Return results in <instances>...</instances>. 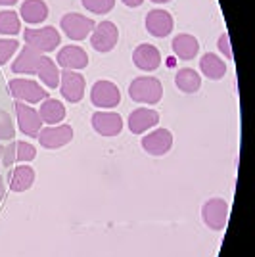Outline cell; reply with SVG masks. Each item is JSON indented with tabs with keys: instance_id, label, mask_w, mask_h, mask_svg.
I'll list each match as a JSON object with an SVG mask.
<instances>
[{
	"instance_id": "obj_17",
	"label": "cell",
	"mask_w": 255,
	"mask_h": 257,
	"mask_svg": "<svg viewBox=\"0 0 255 257\" xmlns=\"http://www.w3.org/2000/svg\"><path fill=\"white\" fill-rule=\"evenodd\" d=\"M58 65L64 69H85L88 65V54L81 48V46H64L58 52Z\"/></svg>"
},
{
	"instance_id": "obj_19",
	"label": "cell",
	"mask_w": 255,
	"mask_h": 257,
	"mask_svg": "<svg viewBox=\"0 0 255 257\" xmlns=\"http://www.w3.org/2000/svg\"><path fill=\"white\" fill-rule=\"evenodd\" d=\"M173 52L175 56L179 58V60H184V62H188V60H194L198 52H200V43H198V39L196 37H192L188 33H181V35H177L175 39H173Z\"/></svg>"
},
{
	"instance_id": "obj_25",
	"label": "cell",
	"mask_w": 255,
	"mask_h": 257,
	"mask_svg": "<svg viewBox=\"0 0 255 257\" xmlns=\"http://www.w3.org/2000/svg\"><path fill=\"white\" fill-rule=\"evenodd\" d=\"M39 77L44 85L48 88H56L60 86V67H56L52 58L48 56H41V62H39Z\"/></svg>"
},
{
	"instance_id": "obj_35",
	"label": "cell",
	"mask_w": 255,
	"mask_h": 257,
	"mask_svg": "<svg viewBox=\"0 0 255 257\" xmlns=\"http://www.w3.org/2000/svg\"><path fill=\"white\" fill-rule=\"evenodd\" d=\"M2 150H4V146H0V165H2Z\"/></svg>"
},
{
	"instance_id": "obj_22",
	"label": "cell",
	"mask_w": 255,
	"mask_h": 257,
	"mask_svg": "<svg viewBox=\"0 0 255 257\" xmlns=\"http://www.w3.org/2000/svg\"><path fill=\"white\" fill-rule=\"evenodd\" d=\"M200 69H202V73L207 79H213V81H219V79H223L226 75V65L224 62L217 56V54H203L202 60H200Z\"/></svg>"
},
{
	"instance_id": "obj_20",
	"label": "cell",
	"mask_w": 255,
	"mask_h": 257,
	"mask_svg": "<svg viewBox=\"0 0 255 257\" xmlns=\"http://www.w3.org/2000/svg\"><path fill=\"white\" fill-rule=\"evenodd\" d=\"M8 182H10L12 192H25L29 190L35 182V171L29 165H20L8 175Z\"/></svg>"
},
{
	"instance_id": "obj_5",
	"label": "cell",
	"mask_w": 255,
	"mask_h": 257,
	"mask_svg": "<svg viewBox=\"0 0 255 257\" xmlns=\"http://www.w3.org/2000/svg\"><path fill=\"white\" fill-rule=\"evenodd\" d=\"M117 41H119V31H117V25L113 22H100L98 25H94V29L90 33L92 48L102 54L113 50Z\"/></svg>"
},
{
	"instance_id": "obj_12",
	"label": "cell",
	"mask_w": 255,
	"mask_h": 257,
	"mask_svg": "<svg viewBox=\"0 0 255 257\" xmlns=\"http://www.w3.org/2000/svg\"><path fill=\"white\" fill-rule=\"evenodd\" d=\"M140 144H142L144 152H148L150 156H163L173 146V135L167 128H156V131L148 133Z\"/></svg>"
},
{
	"instance_id": "obj_8",
	"label": "cell",
	"mask_w": 255,
	"mask_h": 257,
	"mask_svg": "<svg viewBox=\"0 0 255 257\" xmlns=\"http://www.w3.org/2000/svg\"><path fill=\"white\" fill-rule=\"evenodd\" d=\"M60 92L71 104L81 102V98L85 96V77L71 69H64L60 73Z\"/></svg>"
},
{
	"instance_id": "obj_32",
	"label": "cell",
	"mask_w": 255,
	"mask_h": 257,
	"mask_svg": "<svg viewBox=\"0 0 255 257\" xmlns=\"http://www.w3.org/2000/svg\"><path fill=\"white\" fill-rule=\"evenodd\" d=\"M0 169H2V165H0ZM4 194H6V190H4V182H2V173H0V202L4 200Z\"/></svg>"
},
{
	"instance_id": "obj_18",
	"label": "cell",
	"mask_w": 255,
	"mask_h": 257,
	"mask_svg": "<svg viewBox=\"0 0 255 257\" xmlns=\"http://www.w3.org/2000/svg\"><path fill=\"white\" fill-rule=\"evenodd\" d=\"M43 54L35 50L31 46H25L20 56L16 58V62L12 64V71L14 73H27V75H35L39 71V62H41Z\"/></svg>"
},
{
	"instance_id": "obj_27",
	"label": "cell",
	"mask_w": 255,
	"mask_h": 257,
	"mask_svg": "<svg viewBox=\"0 0 255 257\" xmlns=\"http://www.w3.org/2000/svg\"><path fill=\"white\" fill-rule=\"evenodd\" d=\"M81 2L86 10L98 14V16H104L107 12H111L115 6V0H81Z\"/></svg>"
},
{
	"instance_id": "obj_33",
	"label": "cell",
	"mask_w": 255,
	"mask_h": 257,
	"mask_svg": "<svg viewBox=\"0 0 255 257\" xmlns=\"http://www.w3.org/2000/svg\"><path fill=\"white\" fill-rule=\"evenodd\" d=\"M18 0H0V6H14Z\"/></svg>"
},
{
	"instance_id": "obj_7",
	"label": "cell",
	"mask_w": 255,
	"mask_h": 257,
	"mask_svg": "<svg viewBox=\"0 0 255 257\" xmlns=\"http://www.w3.org/2000/svg\"><path fill=\"white\" fill-rule=\"evenodd\" d=\"M37 139L41 142V146L46 150H58L73 140V128H71V125H58V127L50 125L46 128H41Z\"/></svg>"
},
{
	"instance_id": "obj_9",
	"label": "cell",
	"mask_w": 255,
	"mask_h": 257,
	"mask_svg": "<svg viewBox=\"0 0 255 257\" xmlns=\"http://www.w3.org/2000/svg\"><path fill=\"white\" fill-rule=\"evenodd\" d=\"M90 102L100 109L102 107L109 109V107L119 106L121 92H119L117 85H113L111 81H98L92 85V90H90Z\"/></svg>"
},
{
	"instance_id": "obj_24",
	"label": "cell",
	"mask_w": 255,
	"mask_h": 257,
	"mask_svg": "<svg viewBox=\"0 0 255 257\" xmlns=\"http://www.w3.org/2000/svg\"><path fill=\"white\" fill-rule=\"evenodd\" d=\"M175 85L179 90L186 92V94H192V92H198L200 86H202V77L198 71H194L190 67H184V69H179V73L175 75Z\"/></svg>"
},
{
	"instance_id": "obj_28",
	"label": "cell",
	"mask_w": 255,
	"mask_h": 257,
	"mask_svg": "<svg viewBox=\"0 0 255 257\" xmlns=\"http://www.w3.org/2000/svg\"><path fill=\"white\" fill-rule=\"evenodd\" d=\"M20 43L16 39H0V65L8 64L14 52L18 50Z\"/></svg>"
},
{
	"instance_id": "obj_3",
	"label": "cell",
	"mask_w": 255,
	"mask_h": 257,
	"mask_svg": "<svg viewBox=\"0 0 255 257\" xmlns=\"http://www.w3.org/2000/svg\"><path fill=\"white\" fill-rule=\"evenodd\" d=\"M228 213H230V205L221 198H211L202 207L203 223L211 230H223L228 223Z\"/></svg>"
},
{
	"instance_id": "obj_4",
	"label": "cell",
	"mask_w": 255,
	"mask_h": 257,
	"mask_svg": "<svg viewBox=\"0 0 255 257\" xmlns=\"http://www.w3.org/2000/svg\"><path fill=\"white\" fill-rule=\"evenodd\" d=\"M10 92L16 100L25 102V104H39L46 98H50L43 86L33 79H12Z\"/></svg>"
},
{
	"instance_id": "obj_21",
	"label": "cell",
	"mask_w": 255,
	"mask_h": 257,
	"mask_svg": "<svg viewBox=\"0 0 255 257\" xmlns=\"http://www.w3.org/2000/svg\"><path fill=\"white\" fill-rule=\"evenodd\" d=\"M20 14L27 23L37 25L48 18V6L44 4V0H25L20 8Z\"/></svg>"
},
{
	"instance_id": "obj_29",
	"label": "cell",
	"mask_w": 255,
	"mask_h": 257,
	"mask_svg": "<svg viewBox=\"0 0 255 257\" xmlns=\"http://www.w3.org/2000/svg\"><path fill=\"white\" fill-rule=\"evenodd\" d=\"M14 135H16V131H14V123H12L10 113L0 109V140H12Z\"/></svg>"
},
{
	"instance_id": "obj_10",
	"label": "cell",
	"mask_w": 255,
	"mask_h": 257,
	"mask_svg": "<svg viewBox=\"0 0 255 257\" xmlns=\"http://www.w3.org/2000/svg\"><path fill=\"white\" fill-rule=\"evenodd\" d=\"M16 115H18V125H20V131L23 135L31 137V139H37L41 128H43V121H41V115L37 109H33L31 106H27L25 102H20L16 100Z\"/></svg>"
},
{
	"instance_id": "obj_13",
	"label": "cell",
	"mask_w": 255,
	"mask_h": 257,
	"mask_svg": "<svg viewBox=\"0 0 255 257\" xmlns=\"http://www.w3.org/2000/svg\"><path fill=\"white\" fill-rule=\"evenodd\" d=\"M92 128L102 137H117L123 131V119L115 111H96L92 115Z\"/></svg>"
},
{
	"instance_id": "obj_14",
	"label": "cell",
	"mask_w": 255,
	"mask_h": 257,
	"mask_svg": "<svg viewBox=\"0 0 255 257\" xmlns=\"http://www.w3.org/2000/svg\"><path fill=\"white\" fill-rule=\"evenodd\" d=\"M133 62L142 71H156L161 64V54L154 44H139L133 52Z\"/></svg>"
},
{
	"instance_id": "obj_23",
	"label": "cell",
	"mask_w": 255,
	"mask_h": 257,
	"mask_svg": "<svg viewBox=\"0 0 255 257\" xmlns=\"http://www.w3.org/2000/svg\"><path fill=\"white\" fill-rule=\"evenodd\" d=\"M41 121L48 123V125H58L65 119V106L60 100H54V98H46L43 100V106H41Z\"/></svg>"
},
{
	"instance_id": "obj_11",
	"label": "cell",
	"mask_w": 255,
	"mask_h": 257,
	"mask_svg": "<svg viewBox=\"0 0 255 257\" xmlns=\"http://www.w3.org/2000/svg\"><path fill=\"white\" fill-rule=\"evenodd\" d=\"M37 150L35 146L29 142H23V140H16L8 146H4L2 150V167L10 169L14 163H27V161L35 160Z\"/></svg>"
},
{
	"instance_id": "obj_1",
	"label": "cell",
	"mask_w": 255,
	"mask_h": 257,
	"mask_svg": "<svg viewBox=\"0 0 255 257\" xmlns=\"http://www.w3.org/2000/svg\"><path fill=\"white\" fill-rule=\"evenodd\" d=\"M129 96L139 104H158L163 98V86L156 77H137L129 85Z\"/></svg>"
},
{
	"instance_id": "obj_30",
	"label": "cell",
	"mask_w": 255,
	"mask_h": 257,
	"mask_svg": "<svg viewBox=\"0 0 255 257\" xmlns=\"http://www.w3.org/2000/svg\"><path fill=\"white\" fill-rule=\"evenodd\" d=\"M217 46H219V50L228 58V60H232V46H230V37L226 35V33H223L221 37H219V43H217Z\"/></svg>"
},
{
	"instance_id": "obj_26",
	"label": "cell",
	"mask_w": 255,
	"mask_h": 257,
	"mask_svg": "<svg viewBox=\"0 0 255 257\" xmlns=\"http://www.w3.org/2000/svg\"><path fill=\"white\" fill-rule=\"evenodd\" d=\"M22 29L20 16L14 10L0 12V35H18Z\"/></svg>"
},
{
	"instance_id": "obj_15",
	"label": "cell",
	"mask_w": 255,
	"mask_h": 257,
	"mask_svg": "<svg viewBox=\"0 0 255 257\" xmlns=\"http://www.w3.org/2000/svg\"><path fill=\"white\" fill-rule=\"evenodd\" d=\"M158 123H160V113L148 107H139L129 115V131L133 135H142L148 128L156 127Z\"/></svg>"
},
{
	"instance_id": "obj_6",
	"label": "cell",
	"mask_w": 255,
	"mask_h": 257,
	"mask_svg": "<svg viewBox=\"0 0 255 257\" xmlns=\"http://www.w3.org/2000/svg\"><path fill=\"white\" fill-rule=\"evenodd\" d=\"M62 29L64 33L71 39V41H85L86 37L92 33L94 29V22L90 20V18H86L83 14H65L64 18H62Z\"/></svg>"
},
{
	"instance_id": "obj_2",
	"label": "cell",
	"mask_w": 255,
	"mask_h": 257,
	"mask_svg": "<svg viewBox=\"0 0 255 257\" xmlns=\"http://www.w3.org/2000/svg\"><path fill=\"white\" fill-rule=\"evenodd\" d=\"M23 37H25V44L39 52H52L62 43L60 33L56 31V27H50V25L41 27V29H25Z\"/></svg>"
},
{
	"instance_id": "obj_31",
	"label": "cell",
	"mask_w": 255,
	"mask_h": 257,
	"mask_svg": "<svg viewBox=\"0 0 255 257\" xmlns=\"http://www.w3.org/2000/svg\"><path fill=\"white\" fill-rule=\"evenodd\" d=\"M125 6H129V8H137V6H140L144 0H121Z\"/></svg>"
},
{
	"instance_id": "obj_34",
	"label": "cell",
	"mask_w": 255,
	"mask_h": 257,
	"mask_svg": "<svg viewBox=\"0 0 255 257\" xmlns=\"http://www.w3.org/2000/svg\"><path fill=\"white\" fill-rule=\"evenodd\" d=\"M152 2H156V4H165V2H169V0H152Z\"/></svg>"
},
{
	"instance_id": "obj_16",
	"label": "cell",
	"mask_w": 255,
	"mask_h": 257,
	"mask_svg": "<svg viewBox=\"0 0 255 257\" xmlns=\"http://www.w3.org/2000/svg\"><path fill=\"white\" fill-rule=\"evenodd\" d=\"M146 29L152 37L163 39L173 31V16L167 10H152L146 16Z\"/></svg>"
}]
</instances>
